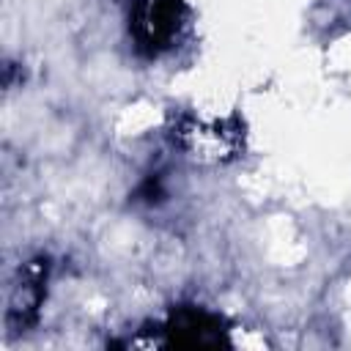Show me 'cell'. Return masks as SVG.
<instances>
[{
	"label": "cell",
	"instance_id": "6da1fadb",
	"mask_svg": "<svg viewBox=\"0 0 351 351\" xmlns=\"http://www.w3.org/2000/svg\"><path fill=\"white\" fill-rule=\"evenodd\" d=\"M184 0H132L129 3V33L134 47L154 58L173 47L184 25Z\"/></svg>",
	"mask_w": 351,
	"mask_h": 351
},
{
	"label": "cell",
	"instance_id": "7a4b0ae2",
	"mask_svg": "<svg viewBox=\"0 0 351 351\" xmlns=\"http://www.w3.org/2000/svg\"><path fill=\"white\" fill-rule=\"evenodd\" d=\"M167 329L173 332L176 343L184 346H211L219 343V321L197 307H181L178 313H173Z\"/></svg>",
	"mask_w": 351,
	"mask_h": 351
}]
</instances>
